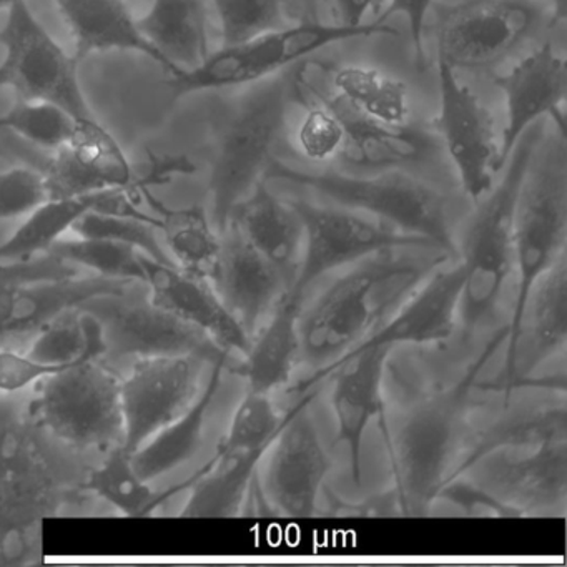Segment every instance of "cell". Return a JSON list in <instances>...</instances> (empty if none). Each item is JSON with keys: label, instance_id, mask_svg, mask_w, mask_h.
Masks as SVG:
<instances>
[{"label": "cell", "instance_id": "obj_1", "mask_svg": "<svg viewBox=\"0 0 567 567\" xmlns=\"http://www.w3.org/2000/svg\"><path fill=\"white\" fill-rule=\"evenodd\" d=\"M506 337L507 328L497 331L453 386L411 408L394 430L388 421L381 427L393 474L390 493L401 516H426L436 503L463 441L471 390Z\"/></svg>", "mask_w": 567, "mask_h": 567}, {"label": "cell", "instance_id": "obj_2", "mask_svg": "<svg viewBox=\"0 0 567 567\" xmlns=\"http://www.w3.org/2000/svg\"><path fill=\"white\" fill-rule=\"evenodd\" d=\"M533 164V162H530ZM567 144L566 128L544 148L539 164L527 171L514 217V270L517 275L513 315L507 324L504 393L516 388V360L527 298L534 284L566 255Z\"/></svg>", "mask_w": 567, "mask_h": 567}, {"label": "cell", "instance_id": "obj_3", "mask_svg": "<svg viewBox=\"0 0 567 567\" xmlns=\"http://www.w3.org/2000/svg\"><path fill=\"white\" fill-rule=\"evenodd\" d=\"M437 265H417L391 251L360 261L301 318V358L323 367L347 353Z\"/></svg>", "mask_w": 567, "mask_h": 567}, {"label": "cell", "instance_id": "obj_4", "mask_svg": "<svg viewBox=\"0 0 567 567\" xmlns=\"http://www.w3.org/2000/svg\"><path fill=\"white\" fill-rule=\"evenodd\" d=\"M288 78H268L264 84L214 118L210 182L214 227L224 235L235 207L254 190L271 162L290 107Z\"/></svg>", "mask_w": 567, "mask_h": 567}, {"label": "cell", "instance_id": "obj_5", "mask_svg": "<svg viewBox=\"0 0 567 567\" xmlns=\"http://www.w3.org/2000/svg\"><path fill=\"white\" fill-rule=\"evenodd\" d=\"M543 128L540 122H534L524 131L507 158L509 164L503 181L477 202L480 208L464 231L457 251L466 271L460 305V321L466 330H474L493 315L514 270L517 198L534 152L543 138Z\"/></svg>", "mask_w": 567, "mask_h": 567}, {"label": "cell", "instance_id": "obj_6", "mask_svg": "<svg viewBox=\"0 0 567 567\" xmlns=\"http://www.w3.org/2000/svg\"><path fill=\"white\" fill-rule=\"evenodd\" d=\"M265 178L303 185L340 207L370 215L394 230L423 238L444 255L457 254L443 195L410 175L391 171L374 177H351L337 172L311 174L271 158Z\"/></svg>", "mask_w": 567, "mask_h": 567}, {"label": "cell", "instance_id": "obj_7", "mask_svg": "<svg viewBox=\"0 0 567 567\" xmlns=\"http://www.w3.org/2000/svg\"><path fill=\"white\" fill-rule=\"evenodd\" d=\"M396 35L383 22L361 25L297 24L270 32L254 41L224 45L190 72L168 78V89L175 99L190 92L221 91L264 81L288 65L315 54L320 49L350 39L370 35Z\"/></svg>", "mask_w": 567, "mask_h": 567}, {"label": "cell", "instance_id": "obj_8", "mask_svg": "<svg viewBox=\"0 0 567 567\" xmlns=\"http://www.w3.org/2000/svg\"><path fill=\"white\" fill-rule=\"evenodd\" d=\"M121 380L101 358H82L39 381L31 416L71 446H118L124 437Z\"/></svg>", "mask_w": 567, "mask_h": 567}, {"label": "cell", "instance_id": "obj_9", "mask_svg": "<svg viewBox=\"0 0 567 567\" xmlns=\"http://www.w3.org/2000/svg\"><path fill=\"white\" fill-rule=\"evenodd\" d=\"M549 21L543 0H470L447 9L437 25V61L486 71L519 51Z\"/></svg>", "mask_w": 567, "mask_h": 567}, {"label": "cell", "instance_id": "obj_10", "mask_svg": "<svg viewBox=\"0 0 567 567\" xmlns=\"http://www.w3.org/2000/svg\"><path fill=\"white\" fill-rule=\"evenodd\" d=\"M0 28L6 58L0 64V87L21 99L61 105L75 118L94 117L79 84V61L69 55L32 14L25 0H11Z\"/></svg>", "mask_w": 567, "mask_h": 567}, {"label": "cell", "instance_id": "obj_11", "mask_svg": "<svg viewBox=\"0 0 567 567\" xmlns=\"http://www.w3.org/2000/svg\"><path fill=\"white\" fill-rule=\"evenodd\" d=\"M313 391H305L288 413L258 470V493L270 513L311 517L318 513L331 463L310 413Z\"/></svg>", "mask_w": 567, "mask_h": 567}, {"label": "cell", "instance_id": "obj_12", "mask_svg": "<svg viewBox=\"0 0 567 567\" xmlns=\"http://www.w3.org/2000/svg\"><path fill=\"white\" fill-rule=\"evenodd\" d=\"M290 204L300 215L305 234L300 270L290 288L300 295L324 275L374 255L401 248H433L423 238L394 230L350 208L320 207L305 200Z\"/></svg>", "mask_w": 567, "mask_h": 567}, {"label": "cell", "instance_id": "obj_13", "mask_svg": "<svg viewBox=\"0 0 567 567\" xmlns=\"http://www.w3.org/2000/svg\"><path fill=\"white\" fill-rule=\"evenodd\" d=\"M464 474L506 504L516 517L564 516L567 499V437L533 447L487 454ZM463 474V476H464Z\"/></svg>", "mask_w": 567, "mask_h": 567}, {"label": "cell", "instance_id": "obj_14", "mask_svg": "<svg viewBox=\"0 0 567 567\" xmlns=\"http://www.w3.org/2000/svg\"><path fill=\"white\" fill-rule=\"evenodd\" d=\"M204 358L194 354L135 358L121 380L122 446L134 454L181 416L200 393Z\"/></svg>", "mask_w": 567, "mask_h": 567}, {"label": "cell", "instance_id": "obj_15", "mask_svg": "<svg viewBox=\"0 0 567 567\" xmlns=\"http://www.w3.org/2000/svg\"><path fill=\"white\" fill-rule=\"evenodd\" d=\"M391 353L386 347L347 351L298 386L305 393L333 378L330 401L337 436L347 446L351 480L358 486L363 474L364 434L374 420H380L381 427L388 421L384 374Z\"/></svg>", "mask_w": 567, "mask_h": 567}, {"label": "cell", "instance_id": "obj_16", "mask_svg": "<svg viewBox=\"0 0 567 567\" xmlns=\"http://www.w3.org/2000/svg\"><path fill=\"white\" fill-rule=\"evenodd\" d=\"M124 297H102L82 305L104 330L107 354L115 357H167L194 354L205 361L228 358L227 351L187 321L147 305L127 303Z\"/></svg>", "mask_w": 567, "mask_h": 567}, {"label": "cell", "instance_id": "obj_17", "mask_svg": "<svg viewBox=\"0 0 567 567\" xmlns=\"http://www.w3.org/2000/svg\"><path fill=\"white\" fill-rule=\"evenodd\" d=\"M440 125L461 185L471 200L480 202L499 174V145L489 111L470 87L457 81L456 71L437 61Z\"/></svg>", "mask_w": 567, "mask_h": 567}, {"label": "cell", "instance_id": "obj_18", "mask_svg": "<svg viewBox=\"0 0 567 567\" xmlns=\"http://www.w3.org/2000/svg\"><path fill=\"white\" fill-rule=\"evenodd\" d=\"M42 174L51 198L145 187L114 135L95 117L75 118L71 137L59 151L52 152Z\"/></svg>", "mask_w": 567, "mask_h": 567}, {"label": "cell", "instance_id": "obj_19", "mask_svg": "<svg viewBox=\"0 0 567 567\" xmlns=\"http://www.w3.org/2000/svg\"><path fill=\"white\" fill-rule=\"evenodd\" d=\"M297 82L330 105L340 118L344 142L338 158L347 167L388 172L406 165L427 164L436 155L437 142L430 132L408 124L390 125L367 117L340 97H328L303 71Z\"/></svg>", "mask_w": 567, "mask_h": 567}, {"label": "cell", "instance_id": "obj_20", "mask_svg": "<svg viewBox=\"0 0 567 567\" xmlns=\"http://www.w3.org/2000/svg\"><path fill=\"white\" fill-rule=\"evenodd\" d=\"M148 301L154 307L187 321L212 338L217 347L244 357L251 338L231 317L210 280L175 264H162L142 254Z\"/></svg>", "mask_w": 567, "mask_h": 567}, {"label": "cell", "instance_id": "obj_21", "mask_svg": "<svg viewBox=\"0 0 567 567\" xmlns=\"http://www.w3.org/2000/svg\"><path fill=\"white\" fill-rule=\"evenodd\" d=\"M137 281L114 280L94 274L62 280L0 285V348L16 338L41 330L69 308L102 297H124Z\"/></svg>", "mask_w": 567, "mask_h": 567}, {"label": "cell", "instance_id": "obj_22", "mask_svg": "<svg viewBox=\"0 0 567 567\" xmlns=\"http://www.w3.org/2000/svg\"><path fill=\"white\" fill-rule=\"evenodd\" d=\"M464 280L466 271L461 261L450 268L437 265L390 321L368 333L351 350L373 347L394 350L400 344L440 343L453 337L460 321Z\"/></svg>", "mask_w": 567, "mask_h": 567}, {"label": "cell", "instance_id": "obj_23", "mask_svg": "<svg viewBox=\"0 0 567 567\" xmlns=\"http://www.w3.org/2000/svg\"><path fill=\"white\" fill-rule=\"evenodd\" d=\"M494 84L506 97V128L499 145V167L503 168L524 131L544 115L549 114L557 127L566 128L563 114L566 62L547 42L523 59L509 74L497 78Z\"/></svg>", "mask_w": 567, "mask_h": 567}, {"label": "cell", "instance_id": "obj_24", "mask_svg": "<svg viewBox=\"0 0 567 567\" xmlns=\"http://www.w3.org/2000/svg\"><path fill=\"white\" fill-rule=\"evenodd\" d=\"M208 280L250 338L288 290L277 268L231 228L221 235L220 255Z\"/></svg>", "mask_w": 567, "mask_h": 567}, {"label": "cell", "instance_id": "obj_25", "mask_svg": "<svg viewBox=\"0 0 567 567\" xmlns=\"http://www.w3.org/2000/svg\"><path fill=\"white\" fill-rule=\"evenodd\" d=\"M228 228L277 268L288 290L293 287L303 255L305 234L300 215L290 200H280L260 181L235 207Z\"/></svg>", "mask_w": 567, "mask_h": 567}, {"label": "cell", "instance_id": "obj_26", "mask_svg": "<svg viewBox=\"0 0 567 567\" xmlns=\"http://www.w3.org/2000/svg\"><path fill=\"white\" fill-rule=\"evenodd\" d=\"M74 39L79 62L91 54L107 51L142 52L162 65L168 75L181 69L167 61L138 32L137 22L124 0H54Z\"/></svg>", "mask_w": 567, "mask_h": 567}, {"label": "cell", "instance_id": "obj_27", "mask_svg": "<svg viewBox=\"0 0 567 567\" xmlns=\"http://www.w3.org/2000/svg\"><path fill=\"white\" fill-rule=\"evenodd\" d=\"M301 300L303 295L287 290L275 305L267 323L258 328L250 348L238 364L247 390L271 394L290 381L301 360Z\"/></svg>", "mask_w": 567, "mask_h": 567}, {"label": "cell", "instance_id": "obj_28", "mask_svg": "<svg viewBox=\"0 0 567 567\" xmlns=\"http://www.w3.org/2000/svg\"><path fill=\"white\" fill-rule=\"evenodd\" d=\"M268 450L215 453L197 474L168 489L171 496L190 491L182 509L184 517L241 516L254 494L261 460Z\"/></svg>", "mask_w": 567, "mask_h": 567}, {"label": "cell", "instance_id": "obj_29", "mask_svg": "<svg viewBox=\"0 0 567 567\" xmlns=\"http://www.w3.org/2000/svg\"><path fill=\"white\" fill-rule=\"evenodd\" d=\"M227 360L228 358H220L214 361L210 378L194 403L132 454L135 470L148 483L177 470L200 451L207 414L220 390L221 374Z\"/></svg>", "mask_w": 567, "mask_h": 567}, {"label": "cell", "instance_id": "obj_30", "mask_svg": "<svg viewBox=\"0 0 567 567\" xmlns=\"http://www.w3.org/2000/svg\"><path fill=\"white\" fill-rule=\"evenodd\" d=\"M527 357L516 363V388L546 361L564 353L567 341V255L534 284L527 298ZM523 330V328H520Z\"/></svg>", "mask_w": 567, "mask_h": 567}, {"label": "cell", "instance_id": "obj_31", "mask_svg": "<svg viewBox=\"0 0 567 567\" xmlns=\"http://www.w3.org/2000/svg\"><path fill=\"white\" fill-rule=\"evenodd\" d=\"M135 22L142 38L182 72L194 71L210 55L200 0H154Z\"/></svg>", "mask_w": 567, "mask_h": 567}, {"label": "cell", "instance_id": "obj_32", "mask_svg": "<svg viewBox=\"0 0 567 567\" xmlns=\"http://www.w3.org/2000/svg\"><path fill=\"white\" fill-rule=\"evenodd\" d=\"M157 217V230L164 234L165 250L177 267L210 278L221 250V235L200 205L171 208L148 192L138 188Z\"/></svg>", "mask_w": 567, "mask_h": 567}, {"label": "cell", "instance_id": "obj_33", "mask_svg": "<svg viewBox=\"0 0 567 567\" xmlns=\"http://www.w3.org/2000/svg\"><path fill=\"white\" fill-rule=\"evenodd\" d=\"M99 192L72 198H49L25 218L24 224L0 244V264L32 260L51 250L72 225L94 208Z\"/></svg>", "mask_w": 567, "mask_h": 567}, {"label": "cell", "instance_id": "obj_34", "mask_svg": "<svg viewBox=\"0 0 567 567\" xmlns=\"http://www.w3.org/2000/svg\"><path fill=\"white\" fill-rule=\"evenodd\" d=\"M333 87L341 101L367 117L390 125L408 124V89L398 79L377 69L348 65L334 72Z\"/></svg>", "mask_w": 567, "mask_h": 567}, {"label": "cell", "instance_id": "obj_35", "mask_svg": "<svg viewBox=\"0 0 567 567\" xmlns=\"http://www.w3.org/2000/svg\"><path fill=\"white\" fill-rule=\"evenodd\" d=\"M556 437H567V411L564 403L494 424L481 434L476 446L451 471L447 481L463 476L473 464L494 451L533 447Z\"/></svg>", "mask_w": 567, "mask_h": 567}, {"label": "cell", "instance_id": "obj_36", "mask_svg": "<svg viewBox=\"0 0 567 567\" xmlns=\"http://www.w3.org/2000/svg\"><path fill=\"white\" fill-rule=\"evenodd\" d=\"M85 487L131 517L148 516L168 499L167 491L155 493L151 483L137 473L132 453L122 444L112 447L107 461L89 474Z\"/></svg>", "mask_w": 567, "mask_h": 567}, {"label": "cell", "instance_id": "obj_37", "mask_svg": "<svg viewBox=\"0 0 567 567\" xmlns=\"http://www.w3.org/2000/svg\"><path fill=\"white\" fill-rule=\"evenodd\" d=\"M48 254L82 268L87 274L114 280L145 284L142 251L104 238H61Z\"/></svg>", "mask_w": 567, "mask_h": 567}, {"label": "cell", "instance_id": "obj_38", "mask_svg": "<svg viewBox=\"0 0 567 567\" xmlns=\"http://www.w3.org/2000/svg\"><path fill=\"white\" fill-rule=\"evenodd\" d=\"M285 423L271 401V394L247 390L238 403L227 434L215 453H247L268 450Z\"/></svg>", "mask_w": 567, "mask_h": 567}, {"label": "cell", "instance_id": "obj_39", "mask_svg": "<svg viewBox=\"0 0 567 567\" xmlns=\"http://www.w3.org/2000/svg\"><path fill=\"white\" fill-rule=\"evenodd\" d=\"M220 22L224 45L254 41L290 28V0H212Z\"/></svg>", "mask_w": 567, "mask_h": 567}, {"label": "cell", "instance_id": "obj_40", "mask_svg": "<svg viewBox=\"0 0 567 567\" xmlns=\"http://www.w3.org/2000/svg\"><path fill=\"white\" fill-rule=\"evenodd\" d=\"M74 125V115L48 101L19 97L4 115H0V128L48 152L59 151L71 137Z\"/></svg>", "mask_w": 567, "mask_h": 567}, {"label": "cell", "instance_id": "obj_41", "mask_svg": "<svg viewBox=\"0 0 567 567\" xmlns=\"http://www.w3.org/2000/svg\"><path fill=\"white\" fill-rule=\"evenodd\" d=\"M155 230L157 228L147 221L115 217V215L99 214V212L92 210L82 215L71 228L74 237L118 241V244L137 248L142 254L162 261V264H174L168 251L162 247Z\"/></svg>", "mask_w": 567, "mask_h": 567}, {"label": "cell", "instance_id": "obj_42", "mask_svg": "<svg viewBox=\"0 0 567 567\" xmlns=\"http://www.w3.org/2000/svg\"><path fill=\"white\" fill-rule=\"evenodd\" d=\"M310 102L307 114L297 132V145L305 157L313 162H327L338 158L344 142L343 125L330 105L311 94L303 85L295 82Z\"/></svg>", "mask_w": 567, "mask_h": 567}, {"label": "cell", "instance_id": "obj_43", "mask_svg": "<svg viewBox=\"0 0 567 567\" xmlns=\"http://www.w3.org/2000/svg\"><path fill=\"white\" fill-rule=\"evenodd\" d=\"M49 198L42 171L16 167L0 172V220L28 217Z\"/></svg>", "mask_w": 567, "mask_h": 567}, {"label": "cell", "instance_id": "obj_44", "mask_svg": "<svg viewBox=\"0 0 567 567\" xmlns=\"http://www.w3.org/2000/svg\"><path fill=\"white\" fill-rule=\"evenodd\" d=\"M68 367L71 364L58 367V364L41 363L28 353H19L2 347L0 348V393L25 390L31 384L39 383Z\"/></svg>", "mask_w": 567, "mask_h": 567}, {"label": "cell", "instance_id": "obj_45", "mask_svg": "<svg viewBox=\"0 0 567 567\" xmlns=\"http://www.w3.org/2000/svg\"><path fill=\"white\" fill-rule=\"evenodd\" d=\"M87 274L75 265L68 264L54 255L45 254L32 260L0 264V285L25 284V281L62 280Z\"/></svg>", "mask_w": 567, "mask_h": 567}, {"label": "cell", "instance_id": "obj_46", "mask_svg": "<svg viewBox=\"0 0 567 567\" xmlns=\"http://www.w3.org/2000/svg\"><path fill=\"white\" fill-rule=\"evenodd\" d=\"M434 0H390L383 18L378 22H384L394 14H403L410 24L411 41L414 48V65L417 71L424 69V21Z\"/></svg>", "mask_w": 567, "mask_h": 567}, {"label": "cell", "instance_id": "obj_47", "mask_svg": "<svg viewBox=\"0 0 567 567\" xmlns=\"http://www.w3.org/2000/svg\"><path fill=\"white\" fill-rule=\"evenodd\" d=\"M381 0H333L337 9L338 24L361 25L367 24L364 18L370 14L371 9L377 8Z\"/></svg>", "mask_w": 567, "mask_h": 567}, {"label": "cell", "instance_id": "obj_48", "mask_svg": "<svg viewBox=\"0 0 567 567\" xmlns=\"http://www.w3.org/2000/svg\"><path fill=\"white\" fill-rule=\"evenodd\" d=\"M11 0H0V8H4V6H8Z\"/></svg>", "mask_w": 567, "mask_h": 567}]
</instances>
